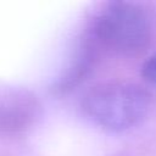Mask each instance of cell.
<instances>
[{
    "mask_svg": "<svg viewBox=\"0 0 156 156\" xmlns=\"http://www.w3.org/2000/svg\"><path fill=\"white\" fill-rule=\"evenodd\" d=\"M141 74L146 80L156 84V54H154L145 61L141 67Z\"/></svg>",
    "mask_w": 156,
    "mask_h": 156,
    "instance_id": "cell-4",
    "label": "cell"
},
{
    "mask_svg": "<svg viewBox=\"0 0 156 156\" xmlns=\"http://www.w3.org/2000/svg\"><path fill=\"white\" fill-rule=\"evenodd\" d=\"M149 106V93L129 83L98 85L87 93L82 102L84 113L93 122L112 130L136 124L145 117Z\"/></svg>",
    "mask_w": 156,
    "mask_h": 156,
    "instance_id": "cell-1",
    "label": "cell"
},
{
    "mask_svg": "<svg viewBox=\"0 0 156 156\" xmlns=\"http://www.w3.org/2000/svg\"><path fill=\"white\" fill-rule=\"evenodd\" d=\"M151 18L134 2L115 1L106 5L95 22V34L107 46L121 52L144 49L151 38Z\"/></svg>",
    "mask_w": 156,
    "mask_h": 156,
    "instance_id": "cell-2",
    "label": "cell"
},
{
    "mask_svg": "<svg viewBox=\"0 0 156 156\" xmlns=\"http://www.w3.org/2000/svg\"><path fill=\"white\" fill-rule=\"evenodd\" d=\"M39 104L26 90H9L0 95V130L21 132L39 115Z\"/></svg>",
    "mask_w": 156,
    "mask_h": 156,
    "instance_id": "cell-3",
    "label": "cell"
}]
</instances>
